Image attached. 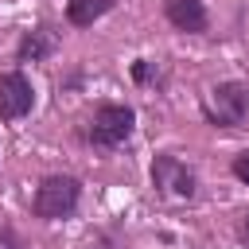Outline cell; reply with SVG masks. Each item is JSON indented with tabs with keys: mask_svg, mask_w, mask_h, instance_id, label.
I'll use <instances>...</instances> for the list:
<instances>
[{
	"mask_svg": "<svg viewBox=\"0 0 249 249\" xmlns=\"http://www.w3.org/2000/svg\"><path fill=\"white\" fill-rule=\"evenodd\" d=\"M54 51H58V35H54V27L39 23V27L23 31V39L16 43V62H43V58H51Z\"/></svg>",
	"mask_w": 249,
	"mask_h": 249,
	"instance_id": "6",
	"label": "cell"
},
{
	"mask_svg": "<svg viewBox=\"0 0 249 249\" xmlns=\"http://www.w3.org/2000/svg\"><path fill=\"white\" fill-rule=\"evenodd\" d=\"M152 187L163 191V195H175V198H195V171L179 160V156H156L152 163Z\"/></svg>",
	"mask_w": 249,
	"mask_h": 249,
	"instance_id": "4",
	"label": "cell"
},
{
	"mask_svg": "<svg viewBox=\"0 0 249 249\" xmlns=\"http://www.w3.org/2000/svg\"><path fill=\"white\" fill-rule=\"evenodd\" d=\"M89 249H113V245H109V237H101V233H97V237L89 241Z\"/></svg>",
	"mask_w": 249,
	"mask_h": 249,
	"instance_id": "12",
	"label": "cell"
},
{
	"mask_svg": "<svg viewBox=\"0 0 249 249\" xmlns=\"http://www.w3.org/2000/svg\"><path fill=\"white\" fill-rule=\"evenodd\" d=\"M113 4L117 0H66V19L74 27H93L101 16L113 12Z\"/></svg>",
	"mask_w": 249,
	"mask_h": 249,
	"instance_id": "8",
	"label": "cell"
},
{
	"mask_svg": "<svg viewBox=\"0 0 249 249\" xmlns=\"http://www.w3.org/2000/svg\"><path fill=\"white\" fill-rule=\"evenodd\" d=\"M132 128H136V113L128 109V105H101L97 113H93V124H89V144H97V148H117V144H124L128 136H132Z\"/></svg>",
	"mask_w": 249,
	"mask_h": 249,
	"instance_id": "3",
	"label": "cell"
},
{
	"mask_svg": "<svg viewBox=\"0 0 249 249\" xmlns=\"http://www.w3.org/2000/svg\"><path fill=\"white\" fill-rule=\"evenodd\" d=\"M78 198H82V183H78L74 175H47V179L35 187L31 210H35V218L58 222V218H70V214L78 210Z\"/></svg>",
	"mask_w": 249,
	"mask_h": 249,
	"instance_id": "1",
	"label": "cell"
},
{
	"mask_svg": "<svg viewBox=\"0 0 249 249\" xmlns=\"http://www.w3.org/2000/svg\"><path fill=\"white\" fill-rule=\"evenodd\" d=\"M202 113L218 128H237L249 117V89L241 82H218L210 89V101L202 105Z\"/></svg>",
	"mask_w": 249,
	"mask_h": 249,
	"instance_id": "2",
	"label": "cell"
},
{
	"mask_svg": "<svg viewBox=\"0 0 249 249\" xmlns=\"http://www.w3.org/2000/svg\"><path fill=\"white\" fill-rule=\"evenodd\" d=\"M241 237H245V241H249V218H245V222H241Z\"/></svg>",
	"mask_w": 249,
	"mask_h": 249,
	"instance_id": "13",
	"label": "cell"
},
{
	"mask_svg": "<svg viewBox=\"0 0 249 249\" xmlns=\"http://www.w3.org/2000/svg\"><path fill=\"white\" fill-rule=\"evenodd\" d=\"M0 249H23V241L12 226H0Z\"/></svg>",
	"mask_w": 249,
	"mask_h": 249,
	"instance_id": "10",
	"label": "cell"
},
{
	"mask_svg": "<svg viewBox=\"0 0 249 249\" xmlns=\"http://www.w3.org/2000/svg\"><path fill=\"white\" fill-rule=\"evenodd\" d=\"M230 171H233V175H237V179H241V183L249 187V148L233 156V163H230Z\"/></svg>",
	"mask_w": 249,
	"mask_h": 249,
	"instance_id": "9",
	"label": "cell"
},
{
	"mask_svg": "<svg viewBox=\"0 0 249 249\" xmlns=\"http://www.w3.org/2000/svg\"><path fill=\"white\" fill-rule=\"evenodd\" d=\"M163 16H167L171 27L187 31V35H198V31H206V23H210L202 0H163Z\"/></svg>",
	"mask_w": 249,
	"mask_h": 249,
	"instance_id": "7",
	"label": "cell"
},
{
	"mask_svg": "<svg viewBox=\"0 0 249 249\" xmlns=\"http://www.w3.org/2000/svg\"><path fill=\"white\" fill-rule=\"evenodd\" d=\"M35 105V86L23 70L0 74V121H19Z\"/></svg>",
	"mask_w": 249,
	"mask_h": 249,
	"instance_id": "5",
	"label": "cell"
},
{
	"mask_svg": "<svg viewBox=\"0 0 249 249\" xmlns=\"http://www.w3.org/2000/svg\"><path fill=\"white\" fill-rule=\"evenodd\" d=\"M132 78H136V82H148V78H152V66H148L144 58H140V62L132 66Z\"/></svg>",
	"mask_w": 249,
	"mask_h": 249,
	"instance_id": "11",
	"label": "cell"
}]
</instances>
